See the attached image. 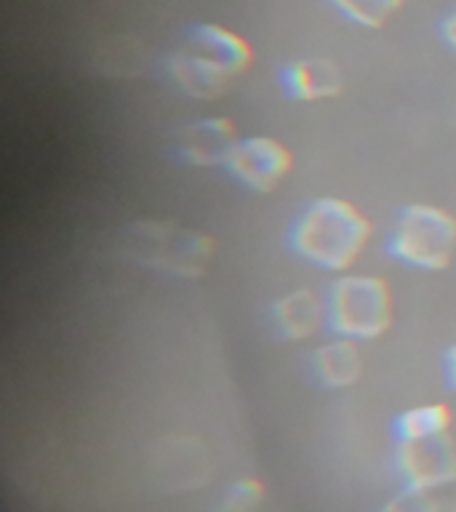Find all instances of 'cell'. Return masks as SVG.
<instances>
[{"label":"cell","instance_id":"obj_6","mask_svg":"<svg viewBox=\"0 0 456 512\" xmlns=\"http://www.w3.org/2000/svg\"><path fill=\"white\" fill-rule=\"evenodd\" d=\"M395 467H398L403 483L411 488L446 486L456 480V446L448 432L430 435V438L398 440L395 451Z\"/></svg>","mask_w":456,"mask_h":512},{"label":"cell","instance_id":"obj_1","mask_svg":"<svg viewBox=\"0 0 456 512\" xmlns=\"http://www.w3.org/2000/svg\"><path fill=\"white\" fill-rule=\"evenodd\" d=\"M371 222L342 198H318L296 216L288 243L296 256L326 272H347L371 240Z\"/></svg>","mask_w":456,"mask_h":512},{"label":"cell","instance_id":"obj_10","mask_svg":"<svg viewBox=\"0 0 456 512\" xmlns=\"http://www.w3.org/2000/svg\"><path fill=\"white\" fill-rule=\"evenodd\" d=\"M283 88L291 99L320 102L342 94V70L331 59H296L280 72Z\"/></svg>","mask_w":456,"mask_h":512},{"label":"cell","instance_id":"obj_13","mask_svg":"<svg viewBox=\"0 0 456 512\" xmlns=\"http://www.w3.org/2000/svg\"><path fill=\"white\" fill-rule=\"evenodd\" d=\"M451 427V411L443 403H430V406L408 408L398 416L395 422V435L398 440H416L430 438V435H440L448 432Z\"/></svg>","mask_w":456,"mask_h":512},{"label":"cell","instance_id":"obj_12","mask_svg":"<svg viewBox=\"0 0 456 512\" xmlns=\"http://www.w3.org/2000/svg\"><path fill=\"white\" fill-rule=\"evenodd\" d=\"M360 371H363V358H360L355 339L336 336L312 352V374L328 390L350 387V384H355Z\"/></svg>","mask_w":456,"mask_h":512},{"label":"cell","instance_id":"obj_11","mask_svg":"<svg viewBox=\"0 0 456 512\" xmlns=\"http://www.w3.org/2000/svg\"><path fill=\"white\" fill-rule=\"evenodd\" d=\"M187 48L208 56V59H214L222 67H227L232 75L246 72L251 67V62H254L251 43L235 30H227V27L216 22L195 24L190 30V43H187Z\"/></svg>","mask_w":456,"mask_h":512},{"label":"cell","instance_id":"obj_9","mask_svg":"<svg viewBox=\"0 0 456 512\" xmlns=\"http://www.w3.org/2000/svg\"><path fill=\"white\" fill-rule=\"evenodd\" d=\"M272 326L288 342H302L328 326L326 294L312 288H294L272 304Z\"/></svg>","mask_w":456,"mask_h":512},{"label":"cell","instance_id":"obj_18","mask_svg":"<svg viewBox=\"0 0 456 512\" xmlns=\"http://www.w3.org/2000/svg\"><path fill=\"white\" fill-rule=\"evenodd\" d=\"M446 376H448V382H451V387L456 390V342L451 344L446 352Z\"/></svg>","mask_w":456,"mask_h":512},{"label":"cell","instance_id":"obj_4","mask_svg":"<svg viewBox=\"0 0 456 512\" xmlns=\"http://www.w3.org/2000/svg\"><path fill=\"white\" fill-rule=\"evenodd\" d=\"M139 230L144 235H136V254L147 264L176 275H198L214 251V243L200 232L179 230L171 224H142Z\"/></svg>","mask_w":456,"mask_h":512},{"label":"cell","instance_id":"obj_17","mask_svg":"<svg viewBox=\"0 0 456 512\" xmlns=\"http://www.w3.org/2000/svg\"><path fill=\"white\" fill-rule=\"evenodd\" d=\"M440 35L446 40V46L451 51H456V6L443 16V22H440Z\"/></svg>","mask_w":456,"mask_h":512},{"label":"cell","instance_id":"obj_14","mask_svg":"<svg viewBox=\"0 0 456 512\" xmlns=\"http://www.w3.org/2000/svg\"><path fill=\"white\" fill-rule=\"evenodd\" d=\"M331 3L347 22L366 30H382L403 6V0H331Z\"/></svg>","mask_w":456,"mask_h":512},{"label":"cell","instance_id":"obj_16","mask_svg":"<svg viewBox=\"0 0 456 512\" xmlns=\"http://www.w3.org/2000/svg\"><path fill=\"white\" fill-rule=\"evenodd\" d=\"M438 504L432 499V494L427 488H411L406 486L395 499H390V504L384 507V512H435Z\"/></svg>","mask_w":456,"mask_h":512},{"label":"cell","instance_id":"obj_15","mask_svg":"<svg viewBox=\"0 0 456 512\" xmlns=\"http://www.w3.org/2000/svg\"><path fill=\"white\" fill-rule=\"evenodd\" d=\"M264 499V486L259 480L243 478L238 483H232L224 491L222 512H256Z\"/></svg>","mask_w":456,"mask_h":512},{"label":"cell","instance_id":"obj_5","mask_svg":"<svg viewBox=\"0 0 456 512\" xmlns=\"http://www.w3.org/2000/svg\"><path fill=\"white\" fill-rule=\"evenodd\" d=\"M294 166V158L283 142L272 136H246L235 144L227 171L251 192L267 195L278 187Z\"/></svg>","mask_w":456,"mask_h":512},{"label":"cell","instance_id":"obj_7","mask_svg":"<svg viewBox=\"0 0 456 512\" xmlns=\"http://www.w3.org/2000/svg\"><path fill=\"white\" fill-rule=\"evenodd\" d=\"M238 142V128L230 118H203L184 126L179 136V155L190 166H227Z\"/></svg>","mask_w":456,"mask_h":512},{"label":"cell","instance_id":"obj_3","mask_svg":"<svg viewBox=\"0 0 456 512\" xmlns=\"http://www.w3.org/2000/svg\"><path fill=\"white\" fill-rule=\"evenodd\" d=\"M387 248L400 264L416 270H446L456 251V216L430 203L403 208Z\"/></svg>","mask_w":456,"mask_h":512},{"label":"cell","instance_id":"obj_8","mask_svg":"<svg viewBox=\"0 0 456 512\" xmlns=\"http://www.w3.org/2000/svg\"><path fill=\"white\" fill-rule=\"evenodd\" d=\"M168 75H171L179 91H184L187 96H195V99H206V102L227 94L232 80L238 78L227 67L198 54V51H192V48H182L168 59Z\"/></svg>","mask_w":456,"mask_h":512},{"label":"cell","instance_id":"obj_2","mask_svg":"<svg viewBox=\"0 0 456 512\" xmlns=\"http://www.w3.org/2000/svg\"><path fill=\"white\" fill-rule=\"evenodd\" d=\"M331 334L366 342L382 336L392 323V291L376 275H339L326 288Z\"/></svg>","mask_w":456,"mask_h":512}]
</instances>
